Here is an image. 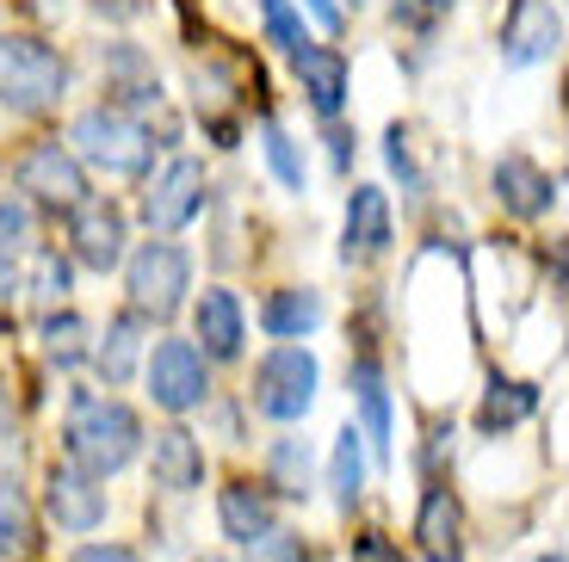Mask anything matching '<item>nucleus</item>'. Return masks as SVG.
<instances>
[{
    "instance_id": "f257e3e1",
    "label": "nucleus",
    "mask_w": 569,
    "mask_h": 562,
    "mask_svg": "<svg viewBox=\"0 0 569 562\" xmlns=\"http://www.w3.org/2000/svg\"><path fill=\"white\" fill-rule=\"evenodd\" d=\"M62 445H69V464L87 470L100 482L112 470H124L142 445V421L130 414L118 395H74L69 421H62Z\"/></svg>"
},
{
    "instance_id": "f03ea898",
    "label": "nucleus",
    "mask_w": 569,
    "mask_h": 562,
    "mask_svg": "<svg viewBox=\"0 0 569 562\" xmlns=\"http://www.w3.org/2000/svg\"><path fill=\"white\" fill-rule=\"evenodd\" d=\"M69 93V62L57 43L31 31H0V106L7 112H50Z\"/></svg>"
},
{
    "instance_id": "7ed1b4c3",
    "label": "nucleus",
    "mask_w": 569,
    "mask_h": 562,
    "mask_svg": "<svg viewBox=\"0 0 569 562\" xmlns=\"http://www.w3.org/2000/svg\"><path fill=\"white\" fill-rule=\"evenodd\" d=\"M69 155L81 161V168H100V173H112V180H124V173L149 168L156 142H149V124H142V118H130L124 106H93V112L74 118Z\"/></svg>"
},
{
    "instance_id": "20e7f679",
    "label": "nucleus",
    "mask_w": 569,
    "mask_h": 562,
    "mask_svg": "<svg viewBox=\"0 0 569 562\" xmlns=\"http://www.w3.org/2000/svg\"><path fill=\"white\" fill-rule=\"evenodd\" d=\"M316 383H322L316 352L284 340V347H272L254 365V414H267V421H279V426L303 421L316 408Z\"/></svg>"
},
{
    "instance_id": "39448f33",
    "label": "nucleus",
    "mask_w": 569,
    "mask_h": 562,
    "mask_svg": "<svg viewBox=\"0 0 569 562\" xmlns=\"http://www.w3.org/2000/svg\"><path fill=\"white\" fill-rule=\"evenodd\" d=\"M124 291H130V310L137 315H173L192 291V260H186L180 241H142L130 253V272H124Z\"/></svg>"
},
{
    "instance_id": "423d86ee",
    "label": "nucleus",
    "mask_w": 569,
    "mask_h": 562,
    "mask_svg": "<svg viewBox=\"0 0 569 562\" xmlns=\"http://www.w3.org/2000/svg\"><path fill=\"white\" fill-rule=\"evenodd\" d=\"M149 395H156V408H168V414L204 408V395H211L204 352L192 347V340H161V347L149 352Z\"/></svg>"
},
{
    "instance_id": "0eeeda50",
    "label": "nucleus",
    "mask_w": 569,
    "mask_h": 562,
    "mask_svg": "<svg viewBox=\"0 0 569 562\" xmlns=\"http://www.w3.org/2000/svg\"><path fill=\"white\" fill-rule=\"evenodd\" d=\"M199 211H204V161L173 155L168 168L149 180V192H142V223L173 235V229H186Z\"/></svg>"
},
{
    "instance_id": "6e6552de",
    "label": "nucleus",
    "mask_w": 569,
    "mask_h": 562,
    "mask_svg": "<svg viewBox=\"0 0 569 562\" xmlns=\"http://www.w3.org/2000/svg\"><path fill=\"white\" fill-rule=\"evenodd\" d=\"M19 192H31L38 204H57V211H74L87 198V168L69 155V142H31L19 161Z\"/></svg>"
},
{
    "instance_id": "1a4fd4ad",
    "label": "nucleus",
    "mask_w": 569,
    "mask_h": 562,
    "mask_svg": "<svg viewBox=\"0 0 569 562\" xmlns=\"http://www.w3.org/2000/svg\"><path fill=\"white\" fill-rule=\"evenodd\" d=\"M557 43H563V13L551 0H513L508 26H501V62L508 69H532V62H551Z\"/></svg>"
},
{
    "instance_id": "9d476101",
    "label": "nucleus",
    "mask_w": 569,
    "mask_h": 562,
    "mask_svg": "<svg viewBox=\"0 0 569 562\" xmlns=\"http://www.w3.org/2000/svg\"><path fill=\"white\" fill-rule=\"evenodd\" d=\"M69 241H74V260L93 272H112L124 260V211L112 198H81L69 211Z\"/></svg>"
},
{
    "instance_id": "9b49d317",
    "label": "nucleus",
    "mask_w": 569,
    "mask_h": 562,
    "mask_svg": "<svg viewBox=\"0 0 569 562\" xmlns=\"http://www.w3.org/2000/svg\"><path fill=\"white\" fill-rule=\"evenodd\" d=\"M43 506H50V520H57L62 532H93V525H106V489L74 464H50V476H43Z\"/></svg>"
},
{
    "instance_id": "f8f14e48",
    "label": "nucleus",
    "mask_w": 569,
    "mask_h": 562,
    "mask_svg": "<svg viewBox=\"0 0 569 562\" xmlns=\"http://www.w3.org/2000/svg\"><path fill=\"white\" fill-rule=\"evenodd\" d=\"M415 544L427 562H465V513H458L452 489H427L421 513H415Z\"/></svg>"
},
{
    "instance_id": "ddd939ff",
    "label": "nucleus",
    "mask_w": 569,
    "mask_h": 562,
    "mask_svg": "<svg viewBox=\"0 0 569 562\" xmlns=\"http://www.w3.org/2000/svg\"><path fill=\"white\" fill-rule=\"evenodd\" d=\"M390 248V198L378 185H353L347 198V235H341V260H378Z\"/></svg>"
},
{
    "instance_id": "4468645a",
    "label": "nucleus",
    "mask_w": 569,
    "mask_h": 562,
    "mask_svg": "<svg viewBox=\"0 0 569 562\" xmlns=\"http://www.w3.org/2000/svg\"><path fill=\"white\" fill-rule=\"evenodd\" d=\"M496 198H501V211H513V217H545L557 204V180L539 161L508 155V161H496Z\"/></svg>"
},
{
    "instance_id": "2eb2a0df",
    "label": "nucleus",
    "mask_w": 569,
    "mask_h": 562,
    "mask_svg": "<svg viewBox=\"0 0 569 562\" xmlns=\"http://www.w3.org/2000/svg\"><path fill=\"white\" fill-rule=\"evenodd\" d=\"M291 69H298L303 93H310V106L322 118H335L347 106V57H341V50H328V43H303V50H291Z\"/></svg>"
},
{
    "instance_id": "dca6fc26",
    "label": "nucleus",
    "mask_w": 569,
    "mask_h": 562,
    "mask_svg": "<svg viewBox=\"0 0 569 562\" xmlns=\"http://www.w3.org/2000/svg\"><path fill=\"white\" fill-rule=\"evenodd\" d=\"M217 520H223L229 544H260V538L279 525V513H272L267 489H254V482H229V489L217 494Z\"/></svg>"
},
{
    "instance_id": "f3484780",
    "label": "nucleus",
    "mask_w": 569,
    "mask_h": 562,
    "mask_svg": "<svg viewBox=\"0 0 569 562\" xmlns=\"http://www.w3.org/2000/svg\"><path fill=\"white\" fill-rule=\"evenodd\" d=\"M204 482V445L186 426H168L156 433V489L168 494H192Z\"/></svg>"
},
{
    "instance_id": "a211bd4d",
    "label": "nucleus",
    "mask_w": 569,
    "mask_h": 562,
    "mask_svg": "<svg viewBox=\"0 0 569 562\" xmlns=\"http://www.w3.org/2000/svg\"><path fill=\"white\" fill-rule=\"evenodd\" d=\"M316 322H322V291H310V284H284V291H272L267 303H260V328H267L272 340H291V347H298Z\"/></svg>"
},
{
    "instance_id": "6ab92c4d",
    "label": "nucleus",
    "mask_w": 569,
    "mask_h": 562,
    "mask_svg": "<svg viewBox=\"0 0 569 562\" xmlns=\"http://www.w3.org/2000/svg\"><path fill=\"white\" fill-rule=\"evenodd\" d=\"M353 402H359V414H366L359 439H366V445L378 451V464H385V458H390V390H385L378 359H359V365H353Z\"/></svg>"
},
{
    "instance_id": "aec40b11",
    "label": "nucleus",
    "mask_w": 569,
    "mask_h": 562,
    "mask_svg": "<svg viewBox=\"0 0 569 562\" xmlns=\"http://www.w3.org/2000/svg\"><path fill=\"white\" fill-rule=\"evenodd\" d=\"M192 328H199V340H204V352L211 359H236L242 352V303L229 291H204L199 297V310H192Z\"/></svg>"
},
{
    "instance_id": "412c9836",
    "label": "nucleus",
    "mask_w": 569,
    "mask_h": 562,
    "mask_svg": "<svg viewBox=\"0 0 569 562\" xmlns=\"http://www.w3.org/2000/svg\"><path fill=\"white\" fill-rule=\"evenodd\" d=\"M328 489H335V506H341V513H353V501L366 494V439H359V426H341V433H335Z\"/></svg>"
},
{
    "instance_id": "4be33fe9",
    "label": "nucleus",
    "mask_w": 569,
    "mask_h": 562,
    "mask_svg": "<svg viewBox=\"0 0 569 562\" xmlns=\"http://www.w3.org/2000/svg\"><path fill=\"white\" fill-rule=\"evenodd\" d=\"M137 352H142V315L124 310L112 315V328H106V340L93 347V365H100L106 383H124L130 371H137Z\"/></svg>"
},
{
    "instance_id": "5701e85b",
    "label": "nucleus",
    "mask_w": 569,
    "mask_h": 562,
    "mask_svg": "<svg viewBox=\"0 0 569 562\" xmlns=\"http://www.w3.org/2000/svg\"><path fill=\"white\" fill-rule=\"evenodd\" d=\"M260 149H267L272 180H279L284 192H303V155H298V142L284 137V124H279V118H260Z\"/></svg>"
},
{
    "instance_id": "b1692460",
    "label": "nucleus",
    "mask_w": 569,
    "mask_h": 562,
    "mask_svg": "<svg viewBox=\"0 0 569 562\" xmlns=\"http://www.w3.org/2000/svg\"><path fill=\"white\" fill-rule=\"evenodd\" d=\"M87 322L74 310H62V315H50V322H43V359H50V365H81L87 359Z\"/></svg>"
},
{
    "instance_id": "393cba45",
    "label": "nucleus",
    "mask_w": 569,
    "mask_h": 562,
    "mask_svg": "<svg viewBox=\"0 0 569 562\" xmlns=\"http://www.w3.org/2000/svg\"><path fill=\"white\" fill-rule=\"evenodd\" d=\"M31 248V211L19 198H0V291L13 284V260Z\"/></svg>"
},
{
    "instance_id": "a878e982",
    "label": "nucleus",
    "mask_w": 569,
    "mask_h": 562,
    "mask_svg": "<svg viewBox=\"0 0 569 562\" xmlns=\"http://www.w3.org/2000/svg\"><path fill=\"white\" fill-rule=\"evenodd\" d=\"M31 550V513L13 482H0V556H26Z\"/></svg>"
},
{
    "instance_id": "bb28decb",
    "label": "nucleus",
    "mask_w": 569,
    "mask_h": 562,
    "mask_svg": "<svg viewBox=\"0 0 569 562\" xmlns=\"http://www.w3.org/2000/svg\"><path fill=\"white\" fill-rule=\"evenodd\" d=\"M532 402H539V395H532V383H496V390H489V402H483V426L496 433V426L527 421Z\"/></svg>"
},
{
    "instance_id": "cd10ccee",
    "label": "nucleus",
    "mask_w": 569,
    "mask_h": 562,
    "mask_svg": "<svg viewBox=\"0 0 569 562\" xmlns=\"http://www.w3.org/2000/svg\"><path fill=\"white\" fill-rule=\"evenodd\" d=\"M31 303H43V310H50V303H62V297H69V260H62V253H31Z\"/></svg>"
},
{
    "instance_id": "c85d7f7f",
    "label": "nucleus",
    "mask_w": 569,
    "mask_h": 562,
    "mask_svg": "<svg viewBox=\"0 0 569 562\" xmlns=\"http://www.w3.org/2000/svg\"><path fill=\"white\" fill-rule=\"evenodd\" d=\"M272 476L284 494H310V445L303 439H279L272 445Z\"/></svg>"
},
{
    "instance_id": "c756f323",
    "label": "nucleus",
    "mask_w": 569,
    "mask_h": 562,
    "mask_svg": "<svg viewBox=\"0 0 569 562\" xmlns=\"http://www.w3.org/2000/svg\"><path fill=\"white\" fill-rule=\"evenodd\" d=\"M260 13H267V38L279 43V50H303V19L291 13V0H260Z\"/></svg>"
},
{
    "instance_id": "7c9ffc66",
    "label": "nucleus",
    "mask_w": 569,
    "mask_h": 562,
    "mask_svg": "<svg viewBox=\"0 0 569 562\" xmlns=\"http://www.w3.org/2000/svg\"><path fill=\"white\" fill-rule=\"evenodd\" d=\"M254 550V562H310V550H303V538L298 532H284V525H272L260 544H248Z\"/></svg>"
},
{
    "instance_id": "2f4dec72",
    "label": "nucleus",
    "mask_w": 569,
    "mask_h": 562,
    "mask_svg": "<svg viewBox=\"0 0 569 562\" xmlns=\"http://www.w3.org/2000/svg\"><path fill=\"white\" fill-rule=\"evenodd\" d=\"M458 0H397V19L402 26H433L440 13H452Z\"/></svg>"
},
{
    "instance_id": "473e14b6",
    "label": "nucleus",
    "mask_w": 569,
    "mask_h": 562,
    "mask_svg": "<svg viewBox=\"0 0 569 562\" xmlns=\"http://www.w3.org/2000/svg\"><path fill=\"white\" fill-rule=\"evenodd\" d=\"M390 173H402V185H409V192H421V173H415V155H409V137H402V130H390Z\"/></svg>"
},
{
    "instance_id": "72a5a7b5",
    "label": "nucleus",
    "mask_w": 569,
    "mask_h": 562,
    "mask_svg": "<svg viewBox=\"0 0 569 562\" xmlns=\"http://www.w3.org/2000/svg\"><path fill=\"white\" fill-rule=\"evenodd\" d=\"M69 562H142V556L130 544H81Z\"/></svg>"
},
{
    "instance_id": "f704fd0d",
    "label": "nucleus",
    "mask_w": 569,
    "mask_h": 562,
    "mask_svg": "<svg viewBox=\"0 0 569 562\" xmlns=\"http://www.w3.org/2000/svg\"><path fill=\"white\" fill-rule=\"evenodd\" d=\"M298 7H303V13H310V19H316V26H322V31H328V38H335V31H341V19H347V13H341V7H335V0H298Z\"/></svg>"
},
{
    "instance_id": "c9c22d12",
    "label": "nucleus",
    "mask_w": 569,
    "mask_h": 562,
    "mask_svg": "<svg viewBox=\"0 0 569 562\" xmlns=\"http://www.w3.org/2000/svg\"><path fill=\"white\" fill-rule=\"evenodd\" d=\"M353 562H402V550H390V538H359V550H353Z\"/></svg>"
},
{
    "instance_id": "e433bc0d",
    "label": "nucleus",
    "mask_w": 569,
    "mask_h": 562,
    "mask_svg": "<svg viewBox=\"0 0 569 562\" xmlns=\"http://www.w3.org/2000/svg\"><path fill=\"white\" fill-rule=\"evenodd\" d=\"M100 13H112V19H137L142 13V0H93Z\"/></svg>"
},
{
    "instance_id": "4c0bfd02",
    "label": "nucleus",
    "mask_w": 569,
    "mask_h": 562,
    "mask_svg": "<svg viewBox=\"0 0 569 562\" xmlns=\"http://www.w3.org/2000/svg\"><path fill=\"white\" fill-rule=\"evenodd\" d=\"M328 142H335V168H347L353 161V137L347 130H328Z\"/></svg>"
},
{
    "instance_id": "58836bf2",
    "label": "nucleus",
    "mask_w": 569,
    "mask_h": 562,
    "mask_svg": "<svg viewBox=\"0 0 569 562\" xmlns=\"http://www.w3.org/2000/svg\"><path fill=\"white\" fill-rule=\"evenodd\" d=\"M0 439H7V390H0Z\"/></svg>"
},
{
    "instance_id": "ea45409f",
    "label": "nucleus",
    "mask_w": 569,
    "mask_h": 562,
    "mask_svg": "<svg viewBox=\"0 0 569 562\" xmlns=\"http://www.w3.org/2000/svg\"><path fill=\"white\" fill-rule=\"evenodd\" d=\"M539 562H563V556H539Z\"/></svg>"
},
{
    "instance_id": "a19ab883",
    "label": "nucleus",
    "mask_w": 569,
    "mask_h": 562,
    "mask_svg": "<svg viewBox=\"0 0 569 562\" xmlns=\"http://www.w3.org/2000/svg\"><path fill=\"white\" fill-rule=\"evenodd\" d=\"M199 562H223V556H199Z\"/></svg>"
},
{
    "instance_id": "79ce46f5",
    "label": "nucleus",
    "mask_w": 569,
    "mask_h": 562,
    "mask_svg": "<svg viewBox=\"0 0 569 562\" xmlns=\"http://www.w3.org/2000/svg\"><path fill=\"white\" fill-rule=\"evenodd\" d=\"M353 7H359V0H353Z\"/></svg>"
},
{
    "instance_id": "37998d69",
    "label": "nucleus",
    "mask_w": 569,
    "mask_h": 562,
    "mask_svg": "<svg viewBox=\"0 0 569 562\" xmlns=\"http://www.w3.org/2000/svg\"><path fill=\"white\" fill-rule=\"evenodd\" d=\"M57 7H62V0H57Z\"/></svg>"
}]
</instances>
